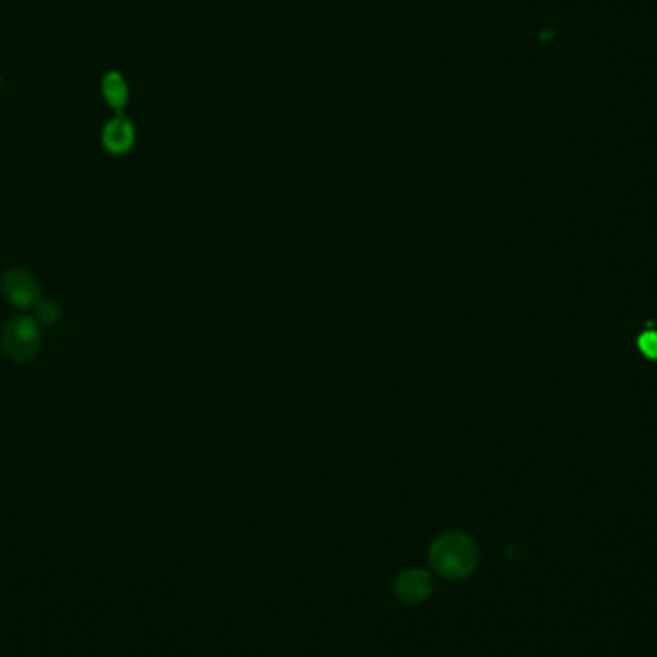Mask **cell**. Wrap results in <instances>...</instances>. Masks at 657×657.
Here are the masks:
<instances>
[{"label":"cell","instance_id":"cell-3","mask_svg":"<svg viewBox=\"0 0 657 657\" xmlns=\"http://www.w3.org/2000/svg\"><path fill=\"white\" fill-rule=\"evenodd\" d=\"M0 291H3L8 304L20 310L35 308L43 298L41 285L35 279V275L23 268L8 269L0 281Z\"/></svg>","mask_w":657,"mask_h":657},{"label":"cell","instance_id":"cell-8","mask_svg":"<svg viewBox=\"0 0 657 657\" xmlns=\"http://www.w3.org/2000/svg\"><path fill=\"white\" fill-rule=\"evenodd\" d=\"M638 345H640L644 356H648L650 360H657V333L655 331L644 333L638 340Z\"/></svg>","mask_w":657,"mask_h":657},{"label":"cell","instance_id":"cell-2","mask_svg":"<svg viewBox=\"0 0 657 657\" xmlns=\"http://www.w3.org/2000/svg\"><path fill=\"white\" fill-rule=\"evenodd\" d=\"M41 327L38 321L30 318V315H16L12 318L4 328L0 343L6 356L16 363H28L37 358L38 350H41Z\"/></svg>","mask_w":657,"mask_h":657},{"label":"cell","instance_id":"cell-4","mask_svg":"<svg viewBox=\"0 0 657 657\" xmlns=\"http://www.w3.org/2000/svg\"><path fill=\"white\" fill-rule=\"evenodd\" d=\"M394 590H397V596L402 602L419 603L427 600L429 594L432 593V579L429 576V573L422 569H410L398 576Z\"/></svg>","mask_w":657,"mask_h":657},{"label":"cell","instance_id":"cell-7","mask_svg":"<svg viewBox=\"0 0 657 657\" xmlns=\"http://www.w3.org/2000/svg\"><path fill=\"white\" fill-rule=\"evenodd\" d=\"M35 311H37V320L45 323V325H50V323H56L60 320V306L56 304L55 300H47V298H41V302L35 306Z\"/></svg>","mask_w":657,"mask_h":657},{"label":"cell","instance_id":"cell-1","mask_svg":"<svg viewBox=\"0 0 657 657\" xmlns=\"http://www.w3.org/2000/svg\"><path fill=\"white\" fill-rule=\"evenodd\" d=\"M429 559L444 579L459 581L477 567L479 548L475 541L464 533H446L432 542Z\"/></svg>","mask_w":657,"mask_h":657},{"label":"cell","instance_id":"cell-6","mask_svg":"<svg viewBox=\"0 0 657 657\" xmlns=\"http://www.w3.org/2000/svg\"><path fill=\"white\" fill-rule=\"evenodd\" d=\"M102 93H104V98L110 102V107L115 108V110H122L125 107L127 97H129L124 77L120 73H115V72H112V73H108L107 77H104Z\"/></svg>","mask_w":657,"mask_h":657},{"label":"cell","instance_id":"cell-5","mask_svg":"<svg viewBox=\"0 0 657 657\" xmlns=\"http://www.w3.org/2000/svg\"><path fill=\"white\" fill-rule=\"evenodd\" d=\"M135 142V127L124 115H117L104 127L102 144L112 154H125Z\"/></svg>","mask_w":657,"mask_h":657}]
</instances>
